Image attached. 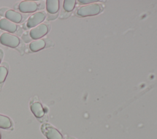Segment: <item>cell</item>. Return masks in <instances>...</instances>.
<instances>
[{"instance_id":"4","label":"cell","mask_w":157,"mask_h":139,"mask_svg":"<svg viewBox=\"0 0 157 139\" xmlns=\"http://www.w3.org/2000/svg\"><path fill=\"white\" fill-rule=\"evenodd\" d=\"M48 32V28L46 24L40 23L37 26L33 28L30 32V37L34 40L40 39L41 37L44 36Z\"/></svg>"},{"instance_id":"2","label":"cell","mask_w":157,"mask_h":139,"mask_svg":"<svg viewBox=\"0 0 157 139\" xmlns=\"http://www.w3.org/2000/svg\"><path fill=\"white\" fill-rule=\"evenodd\" d=\"M41 131L47 139H63L60 132L48 124H43L41 126Z\"/></svg>"},{"instance_id":"10","label":"cell","mask_w":157,"mask_h":139,"mask_svg":"<svg viewBox=\"0 0 157 139\" xmlns=\"http://www.w3.org/2000/svg\"><path fill=\"white\" fill-rule=\"evenodd\" d=\"M46 9L48 13L54 14L59 9V1L58 0H47L46 1Z\"/></svg>"},{"instance_id":"6","label":"cell","mask_w":157,"mask_h":139,"mask_svg":"<svg viewBox=\"0 0 157 139\" xmlns=\"http://www.w3.org/2000/svg\"><path fill=\"white\" fill-rule=\"evenodd\" d=\"M37 9V4L33 1H23L18 5V9L23 13L34 12Z\"/></svg>"},{"instance_id":"8","label":"cell","mask_w":157,"mask_h":139,"mask_svg":"<svg viewBox=\"0 0 157 139\" xmlns=\"http://www.w3.org/2000/svg\"><path fill=\"white\" fill-rule=\"evenodd\" d=\"M31 110L33 115L37 118H40L44 115V110L40 103L36 102L33 103L31 106Z\"/></svg>"},{"instance_id":"7","label":"cell","mask_w":157,"mask_h":139,"mask_svg":"<svg viewBox=\"0 0 157 139\" xmlns=\"http://www.w3.org/2000/svg\"><path fill=\"white\" fill-rule=\"evenodd\" d=\"M17 28L15 23L12 22L6 18H1L0 20V29L9 32H14Z\"/></svg>"},{"instance_id":"19","label":"cell","mask_w":157,"mask_h":139,"mask_svg":"<svg viewBox=\"0 0 157 139\" xmlns=\"http://www.w3.org/2000/svg\"><path fill=\"white\" fill-rule=\"evenodd\" d=\"M0 139H1V133H0Z\"/></svg>"},{"instance_id":"20","label":"cell","mask_w":157,"mask_h":139,"mask_svg":"<svg viewBox=\"0 0 157 139\" xmlns=\"http://www.w3.org/2000/svg\"><path fill=\"white\" fill-rule=\"evenodd\" d=\"M0 20H1V18H0Z\"/></svg>"},{"instance_id":"1","label":"cell","mask_w":157,"mask_h":139,"mask_svg":"<svg viewBox=\"0 0 157 139\" xmlns=\"http://www.w3.org/2000/svg\"><path fill=\"white\" fill-rule=\"evenodd\" d=\"M101 10L100 5L98 4H92L80 7L77 10V14L81 17L95 15L98 14Z\"/></svg>"},{"instance_id":"15","label":"cell","mask_w":157,"mask_h":139,"mask_svg":"<svg viewBox=\"0 0 157 139\" xmlns=\"http://www.w3.org/2000/svg\"><path fill=\"white\" fill-rule=\"evenodd\" d=\"M9 9H7V8H2L0 9V15L1 16H5V13Z\"/></svg>"},{"instance_id":"5","label":"cell","mask_w":157,"mask_h":139,"mask_svg":"<svg viewBox=\"0 0 157 139\" xmlns=\"http://www.w3.org/2000/svg\"><path fill=\"white\" fill-rule=\"evenodd\" d=\"M45 18V14L43 12H37L33 14L28 19L26 26L28 28H34L41 22H42Z\"/></svg>"},{"instance_id":"16","label":"cell","mask_w":157,"mask_h":139,"mask_svg":"<svg viewBox=\"0 0 157 139\" xmlns=\"http://www.w3.org/2000/svg\"><path fill=\"white\" fill-rule=\"evenodd\" d=\"M80 2H82L83 4H87L89 2H96L98 1L97 0H86V1H83V0H80L78 1Z\"/></svg>"},{"instance_id":"14","label":"cell","mask_w":157,"mask_h":139,"mask_svg":"<svg viewBox=\"0 0 157 139\" xmlns=\"http://www.w3.org/2000/svg\"><path fill=\"white\" fill-rule=\"evenodd\" d=\"M8 73V70L6 67L4 66L3 65L0 66V83H2L7 75Z\"/></svg>"},{"instance_id":"9","label":"cell","mask_w":157,"mask_h":139,"mask_svg":"<svg viewBox=\"0 0 157 139\" xmlns=\"http://www.w3.org/2000/svg\"><path fill=\"white\" fill-rule=\"evenodd\" d=\"M5 17H6V18L8 19L9 20L11 21L12 22H13L15 24L17 23H20L22 18V16L20 13L15 12L13 10H10V9L8 10L6 12Z\"/></svg>"},{"instance_id":"11","label":"cell","mask_w":157,"mask_h":139,"mask_svg":"<svg viewBox=\"0 0 157 139\" xmlns=\"http://www.w3.org/2000/svg\"><path fill=\"white\" fill-rule=\"evenodd\" d=\"M45 45V42L43 39H37L31 42L29 44V49L32 51H37L43 48Z\"/></svg>"},{"instance_id":"17","label":"cell","mask_w":157,"mask_h":139,"mask_svg":"<svg viewBox=\"0 0 157 139\" xmlns=\"http://www.w3.org/2000/svg\"><path fill=\"white\" fill-rule=\"evenodd\" d=\"M2 55H3L2 51L0 49V62H1V59H2Z\"/></svg>"},{"instance_id":"3","label":"cell","mask_w":157,"mask_h":139,"mask_svg":"<svg viewBox=\"0 0 157 139\" xmlns=\"http://www.w3.org/2000/svg\"><path fill=\"white\" fill-rule=\"evenodd\" d=\"M0 43L4 45L15 48L20 43V40L18 37L8 32H3L0 36Z\"/></svg>"},{"instance_id":"18","label":"cell","mask_w":157,"mask_h":139,"mask_svg":"<svg viewBox=\"0 0 157 139\" xmlns=\"http://www.w3.org/2000/svg\"><path fill=\"white\" fill-rule=\"evenodd\" d=\"M1 32H1V31H0V36H1Z\"/></svg>"},{"instance_id":"12","label":"cell","mask_w":157,"mask_h":139,"mask_svg":"<svg viewBox=\"0 0 157 139\" xmlns=\"http://www.w3.org/2000/svg\"><path fill=\"white\" fill-rule=\"evenodd\" d=\"M12 126V122L10 119L4 115L0 114V128L9 129Z\"/></svg>"},{"instance_id":"13","label":"cell","mask_w":157,"mask_h":139,"mask_svg":"<svg viewBox=\"0 0 157 139\" xmlns=\"http://www.w3.org/2000/svg\"><path fill=\"white\" fill-rule=\"evenodd\" d=\"M75 1L74 0H65L63 4V8L66 11L70 12L74 8Z\"/></svg>"}]
</instances>
